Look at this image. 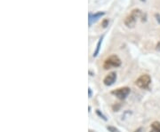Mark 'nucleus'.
I'll use <instances>...</instances> for the list:
<instances>
[{"label":"nucleus","instance_id":"nucleus-16","mask_svg":"<svg viewBox=\"0 0 160 132\" xmlns=\"http://www.w3.org/2000/svg\"><path fill=\"white\" fill-rule=\"evenodd\" d=\"M141 1H145V0H141Z\"/></svg>","mask_w":160,"mask_h":132},{"label":"nucleus","instance_id":"nucleus-3","mask_svg":"<svg viewBox=\"0 0 160 132\" xmlns=\"http://www.w3.org/2000/svg\"><path fill=\"white\" fill-rule=\"evenodd\" d=\"M150 82L151 77L149 75H142L135 81V84L141 89H148Z\"/></svg>","mask_w":160,"mask_h":132},{"label":"nucleus","instance_id":"nucleus-1","mask_svg":"<svg viewBox=\"0 0 160 132\" xmlns=\"http://www.w3.org/2000/svg\"><path fill=\"white\" fill-rule=\"evenodd\" d=\"M141 15V11L140 9H134L129 15L125 19V25L128 28H134L136 24L137 19Z\"/></svg>","mask_w":160,"mask_h":132},{"label":"nucleus","instance_id":"nucleus-8","mask_svg":"<svg viewBox=\"0 0 160 132\" xmlns=\"http://www.w3.org/2000/svg\"><path fill=\"white\" fill-rule=\"evenodd\" d=\"M103 36L100 37V38L99 39V42H98V43H97L96 49H95V51H94V57H96V56L99 54L100 50V46H101V43H103Z\"/></svg>","mask_w":160,"mask_h":132},{"label":"nucleus","instance_id":"nucleus-12","mask_svg":"<svg viewBox=\"0 0 160 132\" xmlns=\"http://www.w3.org/2000/svg\"><path fill=\"white\" fill-rule=\"evenodd\" d=\"M155 17L157 18V21H158V23H160V14L156 13V14H155Z\"/></svg>","mask_w":160,"mask_h":132},{"label":"nucleus","instance_id":"nucleus-14","mask_svg":"<svg viewBox=\"0 0 160 132\" xmlns=\"http://www.w3.org/2000/svg\"><path fill=\"white\" fill-rule=\"evenodd\" d=\"M134 132H144V129H143V128H139V129H137Z\"/></svg>","mask_w":160,"mask_h":132},{"label":"nucleus","instance_id":"nucleus-2","mask_svg":"<svg viewBox=\"0 0 160 132\" xmlns=\"http://www.w3.org/2000/svg\"><path fill=\"white\" fill-rule=\"evenodd\" d=\"M121 65L120 58L117 55H111L108 57L104 60L103 68L104 69H110L112 67H118Z\"/></svg>","mask_w":160,"mask_h":132},{"label":"nucleus","instance_id":"nucleus-5","mask_svg":"<svg viewBox=\"0 0 160 132\" xmlns=\"http://www.w3.org/2000/svg\"><path fill=\"white\" fill-rule=\"evenodd\" d=\"M116 80H117V73L116 72H110L109 75H107L103 80V82L106 86H110L112 85Z\"/></svg>","mask_w":160,"mask_h":132},{"label":"nucleus","instance_id":"nucleus-6","mask_svg":"<svg viewBox=\"0 0 160 132\" xmlns=\"http://www.w3.org/2000/svg\"><path fill=\"white\" fill-rule=\"evenodd\" d=\"M105 14V12H98L96 13H92V12H89L88 14V23H89V26H91L94 22H95L98 19H100L101 16H103Z\"/></svg>","mask_w":160,"mask_h":132},{"label":"nucleus","instance_id":"nucleus-9","mask_svg":"<svg viewBox=\"0 0 160 132\" xmlns=\"http://www.w3.org/2000/svg\"><path fill=\"white\" fill-rule=\"evenodd\" d=\"M109 19H104L103 21H101V26H103V28H107L109 26Z\"/></svg>","mask_w":160,"mask_h":132},{"label":"nucleus","instance_id":"nucleus-15","mask_svg":"<svg viewBox=\"0 0 160 132\" xmlns=\"http://www.w3.org/2000/svg\"><path fill=\"white\" fill-rule=\"evenodd\" d=\"M92 94H93L92 90H91V88H89V89H88V97L91 98V97H92Z\"/></svg>","mask_w":160,"mask_h":132},{"label":"nucleus","instance_id":"nucleus-4","mask_svg":"<svg viewBox=\"0 0 160 132\" xmlns=\"http://www.w3.org/2000/svg\"><path fill=\"white\" fill-rule=\"evenodd\" d=\"M111 93L113 95H115L118 99H125L130 93V88L128 87H123V88H119V89H117L115 91H112Z\"/></svg>","mask_w":160,"mask_h":132},{"label":"nucleus","instance_id":"nucleus-11","mask_svg":"<svg viewBox=\"0 0 160 132\" xmlns=\"http://www.w3.org/2000/svg\"><path fill=\"white\" fill-rule=\"evenodd\" d=\"M107 129L110 131V132H119V130L118 129H116L115 127H112V126H108Z\"/></svg>","mask_w":160,"mask_h":132},{"label":"nucleus","instance_id":"nucleus-7","mask_svg":"<svg viewBox=\"0 0 160 132\" xmlns=\"http://www.w3.org/2000/svg\"><path fill=\"white\" fill-rule=\"evenodd\" d=\"M150 132H160V122H154L151 124V129Z\"/></svg>","mask_w":160,"mask_h":132},{"label":"nucleus","instance_id":"nucleus-10","mask_svg":"<svg viewBox=\"0 0 160 132\" xmlns=\"http://www.w3.org/2000/svg\"><path fill=\"white\" fill-rule=\"evenodd\" d=\"M96 113L98 114V116H100V118H103L104 121H107V118H106V116L103 113H100V110H96Z\"/></svg>","mask_w":160,"mask_h":132},{"label":"nucleus","instance_id":"nucleus-13","mask_svg":"<svg viewBox=\"0 0 160 132\" xmlns=\"http://www.w3.org/2000/svg\"><path fill=\"white\" fill-rule=\"evenodd\" d=\"M156 50H157V51H160V41L157 43V45H156Z\"/></svg>","mask_w":160,"mask_h":132}]
</instances>
